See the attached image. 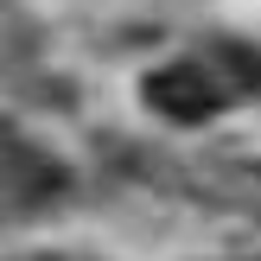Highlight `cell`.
Wrapping results in <instances>:
<instances>
[{"mask_svg":"<svg viewBox=\"0 0 261 261\" xmlns=\"http://www.w3.org/2000/svg\"><path fill=\"white\" fill-rule=\"evenodd\" d=\"M223 102H229V89L204 64H160V70H147V109L166 115V121H185V127L211 121Z\"/></svg>","mask_w":261,"mask_h":261,"instance_id":"6da1fadb","label":"cell"},{"mask_svg":"<svg viewBox=\"0 0 261 261\" xmlns=\"http://www.w3.org/2000/svg\"><path fill=\"white\" fill-rule=\"evenodd\" d=\"M32 166V153H25V140H13L7 127H0V185H19V172Z\"/></svg>","mask_w":261,"mask_h":261,"instance_id":"7a4b0ae2","label":"cell"}]
</instances>
